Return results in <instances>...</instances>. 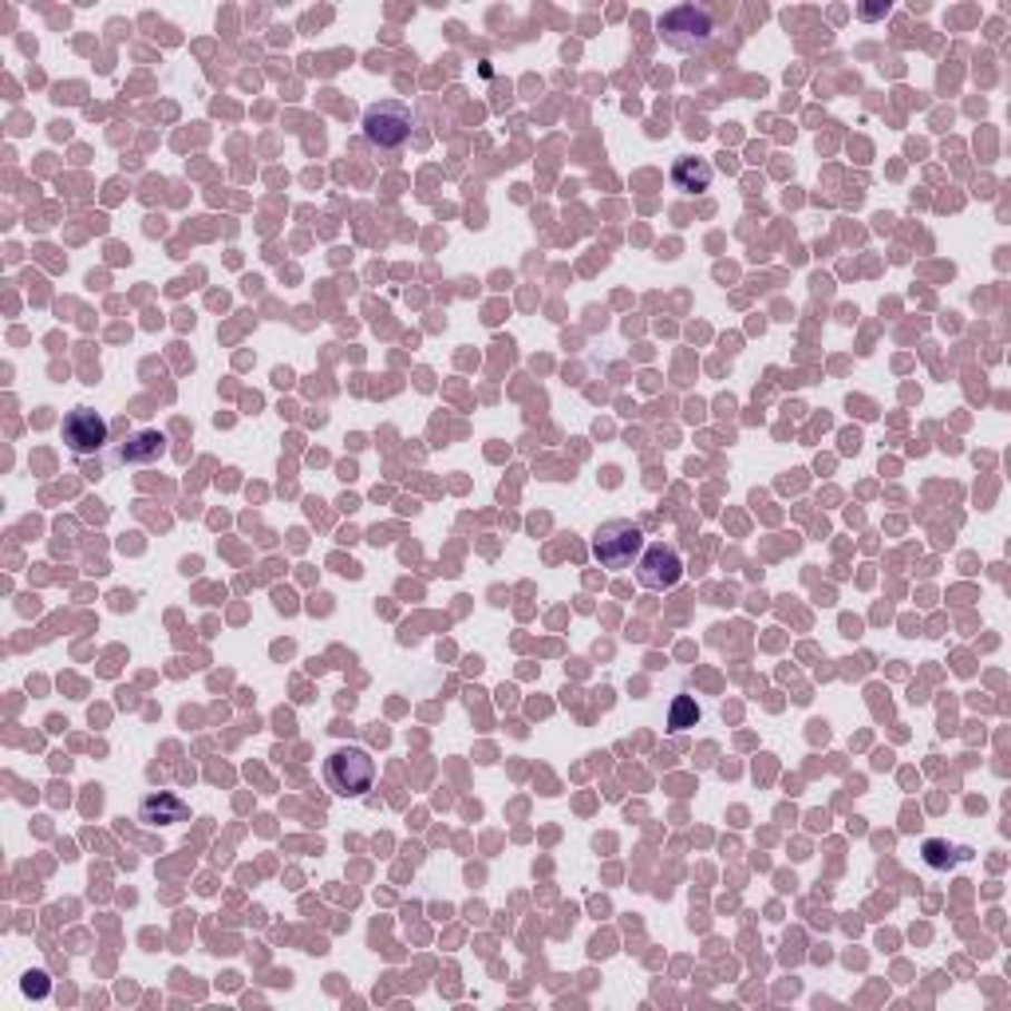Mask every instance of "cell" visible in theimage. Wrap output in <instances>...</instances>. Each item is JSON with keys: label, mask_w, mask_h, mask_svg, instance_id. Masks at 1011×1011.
Instances as JSON below:
<instances>
[{"label": "cell", "mask_w": 1011, "mask_h": 1011, "mask_svg": "<svg viewBox=\"0 0 1011 1011\" xmlns=\"http://www.w3.org/2000/svg\"><path fill=\"white\" fill-rule=\"evenodd\" d=\"M636 570V581L644 589H652V593H668V589L680 585L683 577V557L675 545L668 542H652L644 545V554H640V562L632 565Z\"/></svg>", "instance_id": "5"}, {"label": "cell", "mask_w": 1011, "mask_h": 1011, "mask_svg": "<svg viewBox=\"0 0 1011 1011\" xmlns=\"http://www.w3.org/2000/svg\"><path fill=\"white\" fill-rule=\"evenodd\" d=\"M700 703L692 700V696H675L672 711H668V731H688V727L700 723Z\"/></svg>", "instance_id": "10"}, {"label": "cell", "mask_w": 1011, "mask_h": 1011, "mask_svg": "<svg viewBox=\"0 0 1011 1011\" xmlns=\"http://www.w3.org/2000/svg\"><path fill=\"white\" fill-rule=\"evenodd\" d=\"M107 435H111V427H107V419L99 416V411H91V407H76V411H68V419H64V443H68V450L76 458L99 455V450L107 447Z\"/></svg>", "instance_id": "6"}, {"label": "cell", "mask_w": 1011, "mask_h": 1011, "mask_svg": "<svg viewBox=\"0 0 1011 1011\" xmlns=\"http://www.w3.org/2000/svg\"><path fill=\"white\" fill-rule=\"evenodd\" d=\"M139 822L143 826H174V822H186V806L174 795H147L139 803Z\"/></svg>", "instance_id": "9"}, {"label": "cell", "mask_w": 1011, "mask_h": 1011, "mask_svg": "<svg viewBox=\"0 0 1011 1011\" xmlns=\"http://www.w3.org/2000/svg\"><path fill=\"white\" fill-rule=\"evenodd\" d=\"M166 450V439L158 431H135L130 439H123L119 447V463H135V467H147V463H158V455Z\"/></svg>", "instance_id": "7"}, {"label": "cell", "mask_w": 1011, "mask_h": 1011, "mask_svg": "<svg viewBox=\"0 0 1011 1011\" xmlns=\"http://www.w3.org/2000/svg\"><path fill=\"white\" fill-rule=\"evenodd\" d=\"M657 32L664 36V43L675 48V52H700V48L711 43V36H716V20L700 4H675V9H668L657 20Z\"/></svg>", "instance_id": "4"}, {"label": "cell", "mask_w": 1011, "mask_h": 1011, "mask_svg": "<svg viewBox=\"0 0 1011 1011\" xmlns=\"http://www.w3.org/2000/svg\"><path fill=\"white\" fill-rule=\"evenodd\" d=\"M711 178H716V166L703 163V158H692V155L675 158V166H672L675 191L700 194V191H708V186H711Z\"/></svg>", "instance_id": "8"}, {"label": "cell", "mask_w": 1011, "mask_h": 1011, "mask_svg": "<svg viewBox=\"0 0 1011 1011\" xmlns=\"http://www.w3.org/2000/svg\"><path fill=\"white\" fill-rule=\"evenodd\" d=\"M411 127H416V111L404 99H380L363 111V139L376 150H399L411 139Z\"/></svg>", "instance_id": "2"}, {"label": "cell", "mask_w": 1011, "mask_h": 1011, "mask_svg": "<svg viewBox=\"0 0 1011 1011\" xmlns=\"http://www.w3.org/2000/svg\"><path fill=\"white\" fill-rule=\"evenodd\" d=\"M960 857H969V849L944 846V842H936V838L925 842V862L933 865V869H949V865L960 862Z\"/></svg>", "instance_id": "11"}, {"label": "cell", "mask_w": 1011, "mask_h": 1011, "mask_svg": "<svg viewBox=\"0 0 1011 1011\" xmlns=\"http://www.w3.org/2000/svg\"><path fill=\"white\" fill-rule=\"evenodd\" d=\"M324 782L340 798H363L376 782V759L363 747H340L324 759Z\"/></svg>", "instance_id": "3"}, {"label": "cell", "mask_w": 1011, "mask_h": 1011, "mask_svg": "<svg viewBox=\"0 0 1011 1011\" xmlns=\"http://www.w3.org/2000/svg\"><path fill=\"white\" fill-rule=\"evenodd\" d=\"M644 529L632 518H613L601 522L593 534V557L601 570H632L644 554Z\"/></svg>", "instance_id": "1"}, {"label": "cell", "mask_w": 1011, "mask_h": 1011, "mask_svg": "<svg viewBox=\"0 0 1011 1011\" xmlns=\"http://www.w3.org/2000/svg\"><path fill=\"white\" fill-rule=\"evenodd\" d=\"M25 992L40 1000V995L52 992V984H48V976H43V972H28V976H25Z\"/></svg>", "instance_id": "12"}]
</instances>
